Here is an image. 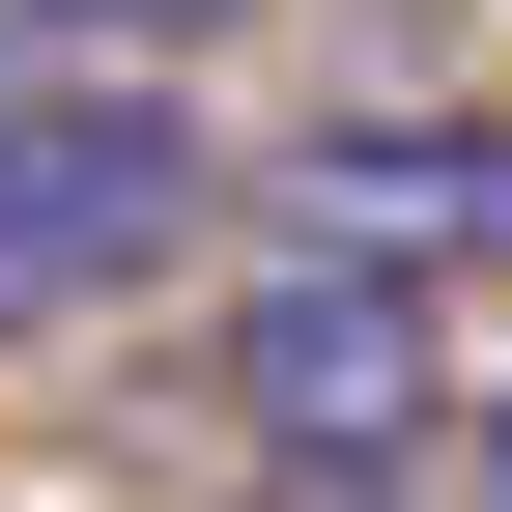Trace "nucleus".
Segmentation results:
<instances>
[{
  "mask_svg": "<svg viewBox=\"0 0 512 512\" xmlns=\"http://www.w3.org/2000/svg\"><path fill=\"white\" fill-rule=\"evenodd\" d=\"M200 228H228V143L171 86H86V57L0 86V313H114V285H171Z\"/></svg>",
  "mask_w": 512,
  "mask_h": 512,
  "instance_id": "nucleus-1",
  "label": "nucleus"
},
{
  "mask_svg": "<svg viewBox=\"0 0 512 512\" xmlns=\"http://www.w3.org/2000/svg\"><path fill=\"white\" fill-rule=\"evenodd\" d=\"M0 29H57L86 86H143V57H171V29H228V0H0Z\"/></svg>",
  "mask_w": 512,
  "mask_h": 512,
  "instance_id": "nucleus-4",
  "label": "nucleus"
},
{
  "mask_svg": "<svg viewBox=\"0 0 512 512\" xmlns=\"http://www.w3.org/2000/svg\"><path fill=\"white\" fill-rule=\"evenodd\" d=\"M427 399H456V342H427L399 256H256V285H228V427H256V484H399Z\"/></svg>",
  "mask_w": 512,
  "mask_h": 512,
  "instance_id": "nucleus-2",
  "label": "nucleus"
},
{
  "mask_svg": "<svg viewBox=\"0 0 512 512\" xmlns=\"http://www.w3.org/2000/svg\"><path fill=\"white\" fill-rule=\"evenodd\" d=\"M228 512H399V484H228Z\"/></svg>",
  "mask_w": 512,
  "mask_h": 512,
  "instance_id": "nucleus-5",
  "label": "nucleus"
},
{
  "mask_svg": "<svg viewBox=\"0 0 512 512\" xmlns=\"http://www.w3.org/2000/svg\"><path fill=\"white\" fill-rule=\"evenodd\" d=\"M313 256H399V285H456V256H512V114H342V143L285 171Z\"/></svg>",
  "mask_w": 512,
  "mask_h": 512,
  "instance_id": "nucleus-3",
  "label": "nucleus"
}]
</instances>
